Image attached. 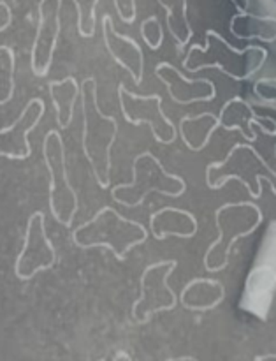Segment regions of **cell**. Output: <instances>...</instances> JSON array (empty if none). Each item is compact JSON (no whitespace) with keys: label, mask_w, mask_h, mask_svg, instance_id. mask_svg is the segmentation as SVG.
<instances>
[{"label":"cell","mask_w":276,"mask_h":361,"mask_svg":"<svg viewBox=\"0 0 276 361\" xmlns=\"http://www.w3.org/2000/svg\"><path fill=\"white\" fill-rule=\"evenodd\" d=\"M81 116L83 133L81 148L90 164L94 178L101 189L111 187L113 147L118 137V120L115 115H108L99 104V83L94 76L84 78L80 85Z\"/></svg>","instance_id":"1"},{"label":"cell","mask_w":276,"mask_h":361,"mask_svg":"<svg viewBox=\"0 0 276 361\" xmlns=\"http://www.w3.org/2000/svg\"><path fill=\"white\" fill-rule=\"evenodd\" d=\"M206 44H192L183 59L182 66L187 73H199L204 69H217L232 81H249L259 73L268 60V49L249 44L236 48L217 30H206Z\"/></svg>","instance_id":"2"},{"label":"cell","mask_w":276,"mask_h":361,"mask_svg":"<svg viewBox=\"0 0 276 361\" xmlns=\"http://www.w3.org/2000/svg\"><path fill=\"white\" fill-rule=\"evenodd\" d=\"M150 231L146 226L134 219H127L116 208L101 207L88 221L73 229L74 245L77 249H108L116 261L123 263L130 252L146 243Z\"/></svg>","instance_id":"3"},{"label":"cell","mask_w":276,"mask_h":361,"mask_svg":"<svg viewBox=\"0 0 276 361\" xmlns=\"http://www.w3.org/2000/svg\"><path fill=\"white\" fill-rule=\"evenodd\" d=\"M263 221V210L253 201H236V203H224L218 207L215 210L217 240L208 247L203 259L206 271L218 274L225 270L236 242L253 235Z\"/></svg>","instance_id":"4"},{"label":"cell","mask_w":276,"mask_h":361,"mask_svg":"<svg viewBox=\"0 0 276 361\" xmlns=\"http://www.w3.org/2000/svg\"><path fill=\"white\" fill-rule=\"evenodd\" d=\"M118 192H123L127 197L115 200L116 204L137 208L153 192L168 197H182L187 192V182L182 175L168 171L153 152L144 150L134 157L132 180L111 187V194Z\"/></svg>","instance_id":"5"},{"label":"cell","mask_w":276,"mask_h":361,"mask_svg":"<svg viewBox=\"0 0 276 361\" xmlns=\"http://www.w3.org/2000/svg\"><path fill=\"white\" fill-rule=\"evenodd\" d=\"M42 161L49 176L48 187V207L53 219L58 224L70 228L80 210V200L74 185L70 183L67 171L65 145L62 134L51 129L44 134L42 140Z\"/></svg>","instance_id":"6"},{"label":"cell","mask_w":276,"mask_h":361,"mask_svg":"<svg viewBox=\"0 0 276 361\" xmlns=\"http://www.w3.org/2000/svg\"><path fill=\"white\" fill-rule=\"evenodd\" d=\"M178 268L176 259L148 264L139 277V296L132 303L130 316L136 324H146L161 312H171L178 305V296L169 286V277Z\"/></svg>","instance_id":"7"},{"label":"cell","mask_w":276,"mask_h":361,"mask_svg":"<svg viewBox=\"0 0 276 361\" xmlns=\"http://www.w3.org/2000/svg\"><path fill=\"white\" fill-rule=\"evenodd\" d=\"M118 104L125 122L136 127L146 123L157 143L172 145L178 137L176 126L165 115L164 101L158 94H137L129 90L125 83H120Z\"/></svg>","instance_id":"8"},{"label":"cell","mask_w":276,"mask_h":361,"mask_svg":"<svg viewBox=\"0 0 276 361\" xmlns=\"http://www.w3.org/2000/svg\"><path fill=\"white\" fill-rule=\"evenodd\" d=\"M58 261L55 245L46 235V215L42 212L30 214L25 228L23 245L14 261V275L18 281H32L41 271L51 270Z\"/></svg>","instance_id":"9"},{"label":"cell","mask_w":276,"mask_h":361,"mask_svg":"<svg viewBox=\"0 0 276 361\" xmlns=\"http://www.w3.org/2000/svg\"><path fill=\"white\" fill-rule=\"evenodd\" d=\"M62 0H39L37 30L30 49V69L34 76L46 78L53 66L60 28H62Z\"/></svg>","instance_id":"10"},{"label":"cell","mask_w":276,"mask_h":361,"mask_svg":"<svg viewBox=\"0 0 276 361\" xmlns=\"http://www.w3.org/2000/svg\"><path fill=\"white\" fill-rule=\"evenodd\" d=\"M210 166H213V168H227V171L225 173L220 171V173H213V175H206V185L210 187L211 190H220L224 189L227 182H231V180H238V182L245 187L246 192H249L252 197H256V200H259V197H257L256 189L246 182L242 169L250 176L256 173L257 166H263V168L270 173L271 178H275L276 176L275 169L271 168L270 162H268L266 159L261 155V152L250 143H236L234 147L227 152L224 161L210 162Z\"/></svg>","instance_id":"11"},{"label":"cell","mask_w":276,"mask_h":361,"mask_svg":"<svg viewBox=\"0 0 276 361\" xmlns=\"http://www.w3.org/2000/svg\"><path fill=\"white\" fill-rule=\"evenodd\" d=\"M46 104L41 97H32L14 122L0 129V159L27 161L32 155L30 134L41 123Z\"/></svg>","instance_id":"12"},{"label":"cell","mask_w":276,"mask_h":361,"mask_svg":"<svg viewBox=\"0 0 276 361\" xmlns=\"http://www.w3.org/2000/svg\"><path fill=\"white\" fill-rule=\"evenodd\" d=\"M155 76L162 81L171 101L180 106L199 104V102H211L217 99V85L210 78L190 80L176 66L169 62H158L155 66Z\"/></svg>","instance_id":"13"},{"label":"cell","mask_w":276,"mask_h":361,"mask_svg":"<svg viewBox=\"0 0 276 361\" xmlns=\"http://www.w3.org/2000/svg\"><path fill=\"white\" fill-rule=\"evenodd\" d=\"M101 32L102 41H104L109 56L122 69H125L129 73V76L132 78L134 85L139 87L144 78V53L141 49V46L130 35H125L116 30L111 14H104L102 16Z\"/></svg>","instance_id":"14"},{"label":"cell","mask_w":276,"mask_h":361,"mask_svg":"<svg viewBox=\"0 0 276 361\" xmlns=\"http://www.w3.org/2000/svg\"><path fill=\"white\" fill-rule=\"evenodd\" d=\"M148 231L158 242L168 238L190 240L199 233V221L185 208L162 207L150 215Z\"/></svg>","instance_id":"15"},{"label":"cell","mask_w":276,"mask_h":361,"mask_svg":"<svg viewBox=\"0 0 276 361\" xmlns=\"http://www.w3.org/2000/svg\"><path fill=\"white\" fill-rule=\"evenodd\" d=\"M180 303L190 312H208L225 300V286L218 279L197 277L183 286Z\"/></svg>","instance_id":"16"},{"label":"cell","mask_w":276,"mask_h":361,"mask_svg":"<svg viewBox=\"0 0 276 361\" xmlns=\"http://www.w3.org/2000/svg\"><path fill=\"white\" fill-rule=\"evenodd\" d=\"M218 129H220V120L218 115H213L211 111L183 115L176 127L178 136L190 152H203Z\"/></svg>","instance_id":"17"},{"label":"cell","mask_w":276,"mask_h":361,"mask_svg":"<svg viewBox=\"0 0 276 361\" xmlns=\"http://www.w3.org/2000/svg\"><path fill=\"white\" fill-rule=\"evenodd\" d=\"M49 97L55 108V120L60 129H67L74 118V108L80 99V83L74 76L53 80L48 83Z\"/></svg>","instance_id":"18"},{"label":"cell","mask_w":276,"mask_h":361,"mask_svg":"<svg viewBox=\"0 0 276 361\" xmlns=\"http://www.w3.org/2000/svg\"><path fill=\"white\" fill-rule=\"evenodd\" d=\"M256 118H259V113L256 111V108H253L249 101H245V99L239 97V95H236V97L229 99L227 102H224V106H222L220 109V115H218L220 127H224V129L229 130V133L238 130V133H242V136L245 137L246 141H249V136H246L245 130H243L242 122L246 126V133H249L252 137H256V140H259L256 129H253V122H256Z\"/></svg>","instance_id":"19"},{"label":"cell","mask_w":276,"mask_h":361,"mask_svg":"<svg viewBox=\"0 0 276 361\" xmlns=\"http://www.w3.org/2000/svg\"><path fill=\"white\" fill-rule=\"evenodd\" d=\"M157 2L165 11L168 32L171 34L178 53H182L194 37V28L189 20V0H157Z\"/></svg>","instance_id":"20"},{"label":"cell","mask_w":276,"mask_h":361,"mask_svg":"<svg viewBox=\"0 0 276 361\" xmlns=\"http://www.w3.org/2000/svg\"><path fill=\"white\" fill-rule=\"evenodd\" d=\"M16 92V53L11 46L0 44V106L13 101Z\"/></svg>","instance_id":"21"},{"label":"cell","mask_w":276,"mask_h":361,"mask_svg":"<svg viewBox=\"0 0 276 361\" xmlns=\"http://www.w3.org/2000/svg\"><path fill=\"white\" fill-rule=\"evenodd\" d=\"M76 7L77 34L83 39H92L97 30V7L101 0H73Z\"/></svg>","instance_id":"22"},{"label":"cell","mask_w":276,"mask_h":361,"mask_svg":"<svg viewBox=\"0 0 276 361\" xmlns=\"http://www.w3.org/2000/svg\"><path fill=\"white\" fill-rule=\"evenodd\" d=\"M139 32L144 44H146L151 51L161 49L162 42H164V28H162L157 14H151V16H148L146 20L141 21Z\"/></svg>","instance_id":"23"},{"label":"cell","mask_w":276,"mask_h":361,"mask_svg":"<svg viewBox=\"0 0 276 361\" xmlns=\"http://www.w3.org/2000/svg\"><path fill=\"white\" fill-rule=\"evenodd\" d=\"M253 92H256L257 97L264 102V104H271V108L276 106V81L273 78H263V80H257L253 85Z\"/></svg>","instance_id":"24"},{"label":"cell","mask_w":276,"mask_h":361,"mask_svg":"<svg viewBox=\"0 0 276 361\" xmlns=\"http://www.w3.org/2000/svg\"><path fill=\"white\" fill-rule=\"evenodd\" d=\"M115 4L116 14H118L120 21L125 25H132L137 16V4L136 0H113Z\"/></svg>","instance_id":"25"},{"label":"cell","mask_w":276,"mask_h":361,"mask_svg":"<svg viewBox=\"0 0 276 361\" xmlns=\"http://www.w3.org/2000/svg\"><path fill=\"white\" fill-rule=\"evenodd\" d=\"M13 25V9L9 4L0 0V32H6Z\"/></svg>","instance_id":"26"},{"label":"cell","mask_w":276,"mask_h":361,"mask_svg":"<svg viewBox=\"0 0 276 361\" xmlns=\"http://www.w3.org/2000/svg\"><path fill=\"white\" fill-rule=\"evenodd\" d=\"M113 360H115V361H118V360H127V361H130V360H132V356H130L129 353H125V351H118L115 356H113Z\"/></svg>","instance_id":"27"},{"label":"cell","mask_w":276,"mask_h":361,"mask_svg":"<svg viewBox=\"0 0 276 361\" xmlns=\"http://www.w3.org/2000/svg\"><path fill=\"white\" fill-rule=\"evenodd\" d=\"M276 356L271 353V355H263V356H256V361H263V360H275Z\"/></svg>","instance_id":"28"},{"label":"cell","mask_w":276,"mask_h":361,"mask_svg":"<svg viewBox=\"0 0 276 361\" xmlns=\"http://www.w3.org/2000/svg\"><path fill=\"white\" fill-rule=\"evenodd\" d=\"M175 361H197L196 356H180V358H175Z\"/></svg>","instance_id":"29"}]
</instances>
